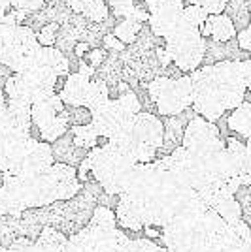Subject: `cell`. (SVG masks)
<instances>
[{"mask_svg":"<svg viewBox=\"0 0 251 252\" xmlns=\"http://www.w3.org/2000/svg\"><path fill=\"white\" fill-rule=\"evenodd\" d=\"M147 94L159 115L176 117L193 104V85L189 75H179L176 79L155 75L147 83Z\"/></svg>","mask_w":251,"mask_h":252,"instance_id":"1","label":"cell"},{"mask_svg":"<svg viewBox=\"0 0 251 252\" xmlns=\"http://www.w3.org/2000/svg\"><path fill=\"white\" fill-rule=\"evenodd\" d=\"M165 49L170 55L172 64H176V68L185 75L195 72L202 64L206 53V40L200 36L199 29L179 23L178 29L165 38Z\"/></svg>","mask_w":251,"mask_h":252,"instance_id":"2","label":"cell"},{"mask_svg":"<svg viewBox=\"0 0 251 252\" xmlns=\"http://www.w3.org/2000/svg\"><path fill=\"white\" fill-rule=\"evenodd\" d=\"M66 105L61 102L57 94L49 96L38 104L31 105V121L32 126L38 130L40 139L51 145L59 137L68 132V121H66Z\"/></svg>","mask_w":251,"mask_h":252,"instance_id":"3","label":"cell"},{"mask_svg":"<svg viewBox=\"0 0 251 252\" xmlns=\"http://www.w3.org/2000/svg\"><path fill=\"white\" fill-rule=\"evenodd\" d=\"M147 29L155 36L165 40L168 34L176 31L181 23L183 2L181 0H153L147 4Z\"/></svg>","mask_w":251,"mask_h":252,"instance_id":"4","label":"cell"},{"mask_svg":"<svg viewBox=\"0 0 251 252\" xmlns=\"http://www.w3.org/2000/svg\"><path fill=\"white\" fill-rule=\"evenodd\" d=\"M134 117V115H132ZM130 121V115H126L121 109V105L117 104V100H108L104 105H100L98 109L91 111V126L98 137H104L106 141L112 139L115 134L121 132V128Z\"/></svg>","mask_w":251,"mask_h":252,"instance_id":"5","label":"cell"},{"mask_svg":"<svg viewBox=\"0 0 251 252\" xmlns=\"http://www.w3.org/2000/svg\"><path fill=\"white\" fill-rule=\"evenodd\" d=\"M47 179L51 183L55 201H68L82 190V183L78 181L76 168L66 164L53 162L51 168L47 169Z\"/></svg>","mask_w":251,"mask_h":252,"instance_id":"6","label":"cell"},{"mask_svg":"<svg viewBox=\"0 0 251 252\" xmlns=\"http://www.w3.org/2000/svg\"><path fill=\"white\" fill-rule=\"evenodd\" d=\"M51 145L45 143V141H36V139L29 137L27 147H25V166H23L21 177L42 175L51 168Z\"/></svg>","mask_w":251,"mask_h":252,"instance_id":"7","label":"cell"},{"mask_svg":"<svg viewBox=\"0 0 251 252\" xmlns=\"http://www.w3.org/2000/svg\"><path fill=\"white\" fill-rule=\"evenodd\" d=\"M199 32L204 40L209 38L211 42L215 43H227L236 36V29H234V25H232L227 13L208 15L204 25L199 29Z\"/></svg>","mask_w":251,"mask_h":252,"instance_id":"8","label":"cell"},{"mask_svg":"<svg viewBox=\"0 0 251 252\" xmlns=\"http://www.w3.org/2000/svg\"><path fill=\"white\" fill-rule=\"evenodd\" d=\"M87 153L89 151L74 145L70 130L63 137H59L57 141L51 143V157H53V162H57V164H66V166L78 168L82 164V160L87 157Z\"/></svg>","mask_w":251,"mask_h":252,"instance_id":"9","label":"cell"},{"mask_svg":"<svg viewBox=\"0 0 251 252\" xmlns=\"http://www.w3.org/2000/svg\"><path fill=\"white\" fill-rule=\"evenodd\" d=\"M89 81H91L89 77L78 74V72L68 74L64 79L61 93H57V96L68 107H84V98L87 93V87H89Z\"/></svg>","mask_w":251,"mask_h":252,"instance_id":"10","label":"cell"},{"mask_svg":"<svg viewBox=\"0 0 251 252\" xmlns=\"http://www.w3.org/2000/svg\"><path fill=\"white\" fill-rule=\"evenodd\" d=\"M64 6L74 15H80L91 23H104L110 17V8L104 0H64Z\"/></svg>","mask_w":251,"mask_h":252,"instance_id":"11","label":"cell"},{"mask_svg":"<svg viewBox=\"0 0 251 252\" xmlns=\"http://www.w3.org/2000/svg\"><path fill=\"white\" fill-rule=\"evenodd\" d=\"M34 64L36 66H42L45 70H49L57 77H66V75L70 74V61L57 47H40Z\"/></svg>","mask_w":251,"mask_h":252,"instance_id":"12","label":"cell"},{"mask_svg":"<svg viewBox=\"0 0 251 252\" xmlns=\"http://www.w3.org/2000/svg\"><path fill=\"white\" fill-rule=\"evenodd\" d=\"M225 121H227V128L232 130V132H236V134L242 137V141L248 143V139H250V136H251V104H250V100L246 98L238 107H234L232 113H230Z\"/></svg>","mask_w":251,"mask_h":252,"instance_id":"13","label":"cell"},{"mask_svg":"<svg viewBox=\"0 0 251 252\" xmlns=\"http://www.w3.org/2000/svg\"><path fill=\"white\" fill-rule=\"evenodd\" d=\"M110 100V87L100 81V79H91L89 87H87V93L84 98V107L87 111H94L98 109L100 105H104Z\"/></svg>","mask_w":251,"mask_h":252,"instance_id":"14","label":"cell"},{"mask_svg":"<svg viewBox=\"0 0 251 252\" xmlns=\"http://www.w3.org/2000/svg\"><path fill=\"white\" fill-rule=\"evenodd\" d=\"M110 6L114 11V17L121 19H134L140 25L147 23V11L140 6H134V0H110Z\"/></svg>","mask_w":251,"mask_h":252,"instance_id":"15","label":"cell"},{"mask_svg":"<svg viewBox=\"0 0 251 252\" xmlns=\"http://www.w3.org/2000/svg\"><path fill=\"white\" fill-rule=\"evenodd\" d=\"M68 130H70V134H72V141L76 147L91 151V149L100 145V137H98V134L94 132V128L91 125L72 126V128H68Z\"/></svg>","mask_w":251,"mask_h":252,"instance_id":"16","label":"cell"},{"mask_svg":"<svg viewBox=\"0 0 251 252\" xmlns=\"http://www.w3.org/2000/svg\"><path fill=\"white\" fill-rule=\"evenodd\" d=\"M142 27H144V25H140V23L134 21V19H123V21L117 23L114 29H112V34H114L115 38L123 43V45H130V43L136 42Z\"/></svg>","mask_w":251,"mask_h":252,"instance_id":"17","label":"cell"},{"mask_svg":"<svg viewBox=\"0 0 251 252\" xmlns=\"http://www.w3.org/2000/svg\"><path fill=\"white\" fill-rule=\"evenodd\" d=\"M206 11L202 10L197 4H189V6H183V11H181V23L187 25V27H193V29H200L204 21H206Z\"/></svg>","mask_w":251,"mask_h":252,"instance_id":"18","label":"cell"},{"mask_svg":"<svg viewBox=\"0 0 251 252\" xmlns=\"http://www.w3.org/2000/svg\"><path fill=\"white\" fill-rule=\"evenodd\" d=\"M57 32H59V25H57V23H47V25H43L40 31L34 32L38 45H40V47H53L55 42H57Z\"/></svg>","mask_w":251,"mask_h":252,"instance_id":"19","label":"cell"},{"mask_svg":"<svg viewBox=\"0 0 251 252\" xmlns=\"http://www.w3.org/2000/svg\"><path fill=\"white\" fill-rule=\"evenodd\" d=\"M66 111V121L68 126H84L91 125V111H87L85 107H68L64 109Z\"/></svg>","mask_w":251,"mask_h":252,"instance_id":"20","label":"cell"},{"mask_svg":"<svg viewBox=\"0 0 251 252\" xmlns=\"http://www.w3.org/2000/svg\"><path fill=\"white\" fill-rule=\"evenodd\" d=\"M47 0H11V10L25 11L27 15H32L36 11H40L45 6Z\"/></svg>","mask_w":251,"mask_h":252,"instance_id":"21","label":"cell"},{"mask_svg":"<svg viewBox=\"0 0 251 252\" xmlns=\"http://www.w3.org/2000/svg\"><path fill=\"white\" fill-rule=\"evenodd\" d=\"M106 57H108V51H106L104 47H94V49H89V51L85 53V63L89 64L91 68L96 70V66H102L106 61Z\"/></svg>","mask_w":251,"mask_h":252,"instance_id":"22","label":"cell"},{"mask_svg":"<svg viewBox=\"0 0 251 252\" xmlns=\"http://www.w3.org/2000/svg\"><path fill=\"white\" fill-rule=\"evenodd\" d=\"M197 6L206 11V15H219V13H225L227 0H199Z\"/></svg>","mask_w":251,"mask_h":252,"instance_id":"23","label":"cell"},{"mask_svg":"<svg viewBox=\"0 0 251 252\" xmlns=\"http://www.w3.org/2000/svg\"><path fill=\"white\" fill-rule=\"evenodd\" d=\"M102 43H104L106 51H110V53H121V51H125V47H126V45H123V43L115 38L112 32H108V34L102 36Z\"/></svg>","mask_w":251,"mask_h":252,"instance_id":"24","label":"cell"},{"mask_svg":"<svg viewBox=\"0 0 251 252\" xmlns=\"http://www.w3.org/2000/svg\"><path fill=\"white\" fill-rule=\"evenodd\" d=\"M236 45L238 49H242L244 53H248L251 49V27H246L242 31L236 32Z\"/></svg>","mask_w":251,"mask_h":252,"instance_id":"25","label":"cell"},{"mask_svg":"<svg viewBox=\"0 0 251 252\" xmlns=\"http://www.w3.org/2000/svg\"><path fill=\"white\" fill-rule=\"evenodd\" d=\"M78 74H82V75H85V77H89V79H93V75L96 74V70L91 68L84 59H80V61H78Z\"/></svg>","mask_w":251,"mask_h":252,"instance_id":"26","label":"cell"},{"mask_svg":"<svg viewBox=\"0 0 251 252\" xmlns=\"http://www.w3.org/2000/svg\"><path fill=\"white\" fill-rule=\"evenodd\" d=\"M140 2H144V4H146V6H147V4H151L153 0H140Z\"/></svg>","mask_w":251,"mask_h":252,"instance_id":"27","label":"cell"}]
</instances>
